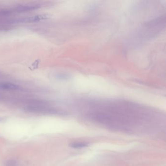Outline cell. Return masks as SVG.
Instances as JSON below:
<instances>
[{"mask_svg":"<svg viewBox=\"0 0 166 166\" xmlns=\"http://www.w3.org/2000/svg\"><path fill=\"white\" fill-rule=\"evenodd\" d=\"M40 7L38 5H22L15 7L13 11L15 12H23L37 9Z\"/></svg>","mask_w":166,"mask_h":166,"instance_id":"obj_2","label":"cell"},{"mask_svg":"<svg viewBox=\"0 0 166 166\" xmlns=\"http://www.w3.org/2000/svg\"><path fill=\"white\" fill-rule=\"evenodd\" d=\"M16 162L14 160H11L7 162L6 166H16Z\"/></svg>","mask_w":166,"mask_h":166,"instance_id":"obj_5","label":"cell"},{"mask_svg":"<svg viewBox=\"0 0 166 166\" xmlns=\"http://www.w3.org/2000/svg\"><path fill=\"white\" fill-rule=\"evenodd\" d=\"M87 144L83 143V142H77V143H72L71 145V147L74 148H81L87 147Z\"/></svg>","mask_w":166,"mask_h":166,"instance_id":"obj_4","label":"cell"},{"mask_svg":"<svg viewBox=\"0 0 166 166\" xmlns=\"http://www.w3.org/2000/svg\"><path fill=\"white\" fill-rule=\"evenodd\" d=\"M48 18V15L45 14L38 15L34 16L29 17H25L23 18L17 20L16 22L21 23H34L42 21L43 20H45Z\"/></svg>","mask_w":166,"mask_h":166,"instance_id":"obj_1","label":"cell"},{"mask_svg":"<svg viewBox=\"0 0 166 166\" xmlns=\"http://www.w3.org/2000/svg\"><path fill=\"white\" fill-rule=\"evenodd\" d=\"M20 89L19 86L11 82H0V89L2 90L16 91Z\"/></svg>","mask_w":166,"mask_h":166,"instance_id":"obj_3","label":"cell"}]
</instances>
